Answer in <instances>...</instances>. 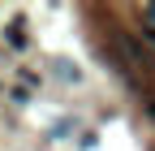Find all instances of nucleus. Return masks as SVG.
Masks as SVG:
<instances>
[{"label": "nucleus", "mask_w": 155, "mask_h": 151, "mask_svg": "<svg viewBox=\"0 0 155 151\" xmlns=\"http://www.w3.org/2000/svg\"><path fill=\"white\" fill-rule=\"evenodd\" d=\"M9 39H13L17 48H22V43H26V30H22V22H13V30H9Z\"/></svg>", "instance_id": "nucleus-1"}]
</instances>
